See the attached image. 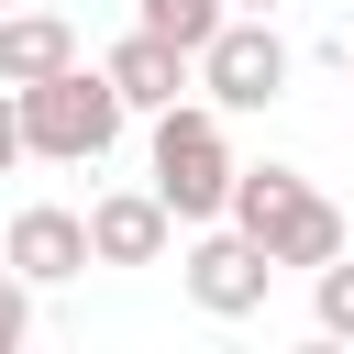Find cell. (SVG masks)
<instances>
[{
	"label": "cell",
	"mask_w": 354,
	"mask_h": 354,
	"mask_svg": "<svg viewBox=\"0 0 354 354\" xmlns=\"http://www.w3.org/2000/svg\"><path fill=\"white\" fill-rule=\"evenodd\" d=\"M232 177H243L232 111H221V100H166V111H155V199L177 210V232L221 221V210H232Z\"/></svg>",
	"instance_id": "6da1fadb"
},
{
	"label": "cell",
	"mask_w": 354,
	"mask_h": 354,
	"mask_svg": "<svg viewBox=\"0 0 354 354\" xmlns=\"http://www.w3.org/2000/svg\"><path fill=\"white\" fill-rule=\"evenodd\" d=\"M122 88H111V66H55V77H33L22 88V144H33V166H100L111 144H122Z\"/></svg>",
	"instance_id": "7a4b0ae2"
},
{
	"label": "cell",
	"mask_w": 354,
	"mask_h": 354,
	"mask_svg": "<svg viewBox=\"0 0 354 354\" xmlns=\"http://www.w3.org/2000/svg\"><path fill=\"white\" fill-rule=\"evenodd\" d=\"M221 221H232V232H254L277 266H332V254H343V210H332L299 166H243Z\"/></svg>",
	"instance_id": "3957f363"
},
{
	"label": "cell",
	"mask_w": 354,
	"mask_h": 354,
	"mask_svg": "<svg viewBox=\"0 0 354 354\" xmlns=\"http://www.w3.org/2000/svg\"><path fill=\"white\" fill-rule=\"evenodd\" d=\"M188 66H199V100H221V111H277L288 100V33H277V11H232Z\"/></svg>",
	"instance_id": "277c9868"
},
{
	"label": "cell",
	"mask_w": 354,
	"mask_h": 354,
	"mask_svg": "<svg viewBox=\"0 0 354 354\" xmlns=\"http://www.w3.org/2000/svg\"><path fill=\"white\" fill-rule=\"evenodd\" d=\"M177 288H188L210 321H254L266 288H277V254H266L254 232H232V221H199V243L177 254Z\"/></svg>",
	"instance_id": "5b68a950"
},
{
	"label": "cell",
	"mask_w": 354,
	"mask_h": 354,
	"mask_svg": "<svg viewBox=\"0 0 354 354\" xmlns=\"http://www.w3.org/2000/svg\"><path fill=\"white\" fill-rule=\"evenodd\" d=\"M0 266H22L33 288H66V277H88V266H100V254H88V210L22 199V210H11V232H0Z\"/></svg>",
	"instance_id": "8992f818"
},
{
	"label": "cell",
	"mask_w": 354,
	"mask_h": 354,
	"mask_svg": "<svg viewBox=\"0 0 354 354\" xmlns=\"http://www.w3.org/2000/svg\"><path fill=\"white\" fill-rule=\"evenodd\" d=\"M166 243H177V210L155 199V177L88 199V254H100V266H166Z\"/></svg>",
	"instance_id": "52a82bcc"
},
{
	"label": "cell",
	"mask_w": 354,
	"mask_h": 354,
	"mask_svg": "<svg viewBox=\"0 0 354 354\" xmlns=\"http://www.w3.org/2000/svg\"><path fill=\"white\" fill-rule=\"evenodd\" d=\"M100 66H111V88H122V111H166V100H188V88H199V66H188V44H166V33H144V22H133V33H122V44L100 55Z\"/></svg>",
	"instance_id": "ba28073f"
},
{
	"label": "cell",
	"mask_w": 354,
	"mask_h": 354,
	"mask_svg": "<svg viewBox=\"0 0 354 354\" xmlns=\"http://www.w3.org/2000/svg\"><path fill=\"white\" fill-rule=\"evenodd\" d=\"M55 66H77V22L66 11H0V88H33V77H55Z\"/></svg>",
	"instance_id": "9c48e42d"
},
{
	"label": "cell",
	"mask_w": 354,
	"mask_h": 354,
	"mask_svg": "<svg viewBox=\"0 0 354 354\" xmlns=\"http://www.w3.org/2000/svg\"><path fill=\"white\" fill-rule=\"evenodd\" d=\"M133 22H144V33H166V44H188V55H199V44H210V33H221V22H232V0H133Z\"/></svg>",
	"instance_id": "30bf717a"
},
{
	"label": "cell",
	"mask_w": 354,
	"mask_h": 354,
	"mask_svg": "<svg viewBox=\"0 0 354 354\" xmlns=\"http://www.w3.org/2000/svg\"><path fill=\"white\" fill-rule=\"evenodd\" d=\"M310 321H321L332 343H354V243H343L332 266H310Z\"/></svg>",
	"instance_id": "8fae6325"
},
{
	"label": "cell",
	"mask_w": 354,
	"mask_h": 354,
	"mask_svg": "<svg viewBox=\"0 0 354 354\" xmlns=\"http://www.w3.org/2000/svg\"><path fill=\"white\" fill-rule=\"evenodd\" d=\"M22 343H33V277L0 266V354H22Z\"/></svg>",
	"instance_id": "7c38bea8"
},
{
	"label": "cell",
	"mask_w": 354,
	"mask_h": 354,
	"mask_svg": "<svg viewBox=\"0 0 354 354\" xmlns=\"http://www.w3.org/2000/svg\"><path fill=\"white\" fill-rule=\"evenodd\" d=\"M11 166H33V144H22V88H0V177Z\"/></svg>",
	"instance_id": "4fadbf2b"
},
{
	"label": "cell",
	"mask_w": 354,
	"mask_h": 354,
	"mask_svg": "<svg viewBox=\"0 0 354 354\" xmlns=\"http://www.w3.org/2000/svg\"><path fill=\"white\" fill-rule=\"evenodd\" d=\"M232 11H288V0H232Z\"/></svg>",
	"instance_id": "5bb4252c"
},
{
	"label": "cell",
	"mask_w": 354,
	"mask_h": 354,
	"mask_svg": "<svg viewBox=\"0 0 354 354\" xmlns=\"http://www.w3.org/2000/svg\"><path fill=\"white\" fill-rule=\"evenodd\" d=\"M343 77H354V44H343Z\"/></svg>",
	"instance_id": "9a60e30c"
},
{
	"label": "cell",
	"mask_w": 354,
	"mask_h": 354,
	"mask_svg": "<svg viewBox=\"0 0 354 354\" xmlns=\"http://www.w3.org/2000/svg\"><path fill=\"white\" fill-rule=\"evenodd\" d=\"M0 11H11V0H0Z\"/></svg>",
	"instance_id": "2e32d148"
}]
</instances>
